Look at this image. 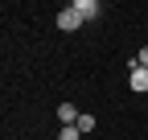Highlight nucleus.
<instances>
[{"label":"nucleus","mask_w":148,"mask_h":140,"mask_svg":"<svg viewBox=\"0 0 148 140\" xmlns=\"http://www.w3.org/2000/svg\"><path fill=\"white\" fill-rule=\"evenodd\" d=\"M53 21H58V29H62V33H74V29H82V25H86L82 16L74 12V4H66V8H62L58 16H53Z\"/></svg>","instance_id":"1"},{"label":"nucleus","mask_w":148,"mask_h":140,"mask_svg":"<svg viewBox=\"0 0 148 140\" xmlns=\"http://www.w3.org/2000/svg\"><path fill=\"white\" fill-rule=\"evenodd\" d=\"M78 115H82V111L74 107V103H58V124H62V128H74V124H78Z\"/></svg>","instance_id":"2"},{"label":"nucleus","mask_w":148,"mask_h":140,"mask_svg":"<svg viewBox=\"0 0 148 140\" xmlns=\"http://www.w3.org/2000/svg\"><path fill=\"white\" fill-rule=\"evenodd\" d=\"M74 12H78L82 21H95L103 8H99V0H74Z\"/></svg>","instance_id":"3"},{"label":"nucleus","mask_w":148,"mask_h":140,"mask_svg":"<svg viewBox=\"0 0 148 140\" xmlns=\"http://www.w3.org/2000/svg\"><path fill=\"white\" fill-rule=\"evenodd\" d=\"M127 86H132L136 95H144V91H148V66H136L132 78H127Z\"/></svg>","instance_id":"4"},{"label":"nucleus","mask_w":148,"mask_h":140,"mask_svg":"<svg viewBox=\"0 0 148 140\" xmlns=\"http://www.w3.org/2000/svg\"><path fill=\"white\" fill-rule=\"evenodd\" d=\"M74 128H78L82 136H86V132H95V115H86V111H82V115H78V124H74Z\"/></svg>","instance_id":"5"},{"label":"nucleus","mask_w":148,"mask_h":140,"mask_svg":"<svg viewBox=\"0 0 148 140\" xmlns=\"http://www.w3.org/2000/svg\"><path fill=\"white\" fill-rule=\"evenodd\" d=\"M58 140H82V132H78V128H62V132H58Z\"/></svg>","instance_id":"6"}]
</instances>
